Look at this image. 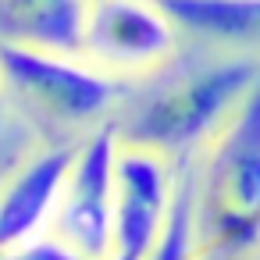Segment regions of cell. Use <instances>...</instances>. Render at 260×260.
<instances>
[{
  "label": "cell",
  "mask_w": 260,
  "mask_h": 260,
  "mask_svg": "<svg viewBox=\"0 0 260 260\" xmlns=\"http://www.w3.org/2000/svg\"><path fill=\"white\" fill-rule=\"evenodd\" d=\"M0 260H82V256L47 232V235H40V239H32V242L0 249Z\"/></svg>",
  "instance_id": "8fae6325"
},
{
  "label": "cell",
  "mask_w": 260,
  "mask_h": 260,
  "mask_svg": "<svg viewBox=\"0 0 260 260\" xmlns=\"http://www.w3.org/2000/svg\"><path fill=\"white\" fill-rule=\"evenodd\" d=\"M196 175V232L203 256L260 253V79L210 136Z\"/></svg>",
  "instance_id": "6da1fadb"
},
{
  "label": "cell",
  "mask_w": 260,
  "mask_h": 260,
  "mask_svg": "<svg viewBox=\"0 0 260 260\" xmlns=\"http://www.w3.org/2000/svg\"><path fill=\"white\" fill-rule=\"evenodd\" d=\"M0 86L40 125L82 128L100 121L118 100V79L82 54H57L0 40Z\"/></svg>",
  "instance_id": "3957f363"
},
{
  "label": "cell",
  "mask_w": 260,
  "mask_h": 260,
  "mask_svg": "<svg viewBox=\"0 0 260 260\" xmlns=\"http://www.w3.org/2000/svg\"><path fill=\"white\" fill-rule=\"evenodd\" d=\"M168 18L210 43L260 47V0H157Z\"/></svg>",
  "instance_id": "9c48e42d"
},
{
  "label": "cell",
  "mask_w": 260,
  "mask_h": 260,
  "mask_svg": "<svg viewBox=\"0 0 260 260\" xmlns=\"http://www.w3.org/2000/svg\"><path fill=\"white\" fill-rule=\"evenodd\" d=\"M178 178H171L168 157L136 143L118 146L114 164V249L111 253H132L146 256L157 242L171 200H175Z\"/></svg>",
  "instance_id": "8992f818"
},
{
  "label": "cell",
  "mask_w": 260,
  "mask_h": 260,
  "mask_svg": "<svg viewBox=\"0 0 260 260\" xmlns=\"http://www.w3.org/2000/svg\"><path fill=\"white\" fill-rule=\"evenodd\" d=\"M175 32L157 0H89L79 54L107 75L153 72L171 57Z\"/></svg>",
  "instance_id": "5b68a950"
},
{
  "label": "cell",
  "mask_w": 260,
  "mask_h": 260,
  "mask_svg": "<svg viewBox=\"0 0 260 260\" xmlns=\"http://www.w3.org/2000/svg\"><path fill=\"white\" fill-rule=\"evenodd\" d=\"M107 260H143V256H132V253H111Z\"/></svg>",
  "instance_id": "7c38bea8"
},
{
  "label": "cell",
  "mask_w": 260,
  "mask_h": 260,
  "mask_svg": "<svg viewBox=\"0 0 260 260\" xmlns=\"http://www.w3.org/2000/svg\"><path fill=\"white\" fill-rule=\"evenodd\" d=\"M118 125H96L79 139L75 164L68 171L50 235L75 249L82 260H107L114 249V164Z\"/></svg>",
  "instance_id": "277c9868"
},
{
  "label": "cell",
  "mask_w": 260,
  "mask_h": 260,
  "mask_svg": "<svg viewBox=\"0 0 260 260\" xmlns=\"http://www.w3.org/2000/svg\"><path fill=\"white\" fill-rule=\"evenodd\" d=\"M260 79V64L249 57H228L200 64L157 82L118 125L121 143H136L157 153H185L224 125L239 100Z\"/></svg>",
  "instance_id": "7a4b0ae2"
},
{
  "label": "cell",
  "mask_w": 260,
  "mask_h": 260,
  "mask_svg": "<svg viewBox=\"0 0 260 260\" xmlns=\"http://www.w3.org/2000/svg\"><path fill=\"white\" fill-rule=\"evenodd\" d=\"M75 153L79 143H50L0 182V249L32 242L50 232Z\"/></svg>",
  "instance_id": "52a82bcc"
},
{
  "label": "cell",
  "mask_w": 260,
  "mask_h": 260,
  "mask_svg": "<svg viewBox=\"0 0 260 260\" xmlns=\"http://www.w3.org/2000/svg\"><path fill=\"white\" fill-rule=\"evenodd\" d=\"M89 0H0V40L79 54Z\"/></svg>",
  "instance_id": "ba28073f"
},
{
  "label": "cell",
  "mask_w": 260,
  "mask_h": 260,
  "mask_svg": "<svg viewBox=\"0 0 260 260\" xmlns=\"http://www.w3.org/2000/svg\"><path fill=\"white\" fill-rule=\"evenodd\" d=\"M143 260H207L196 232V175L189 168L178 175L168 221Z\"/></svg>",
  "instance_id": "30bf717a"
}]
</instances>
